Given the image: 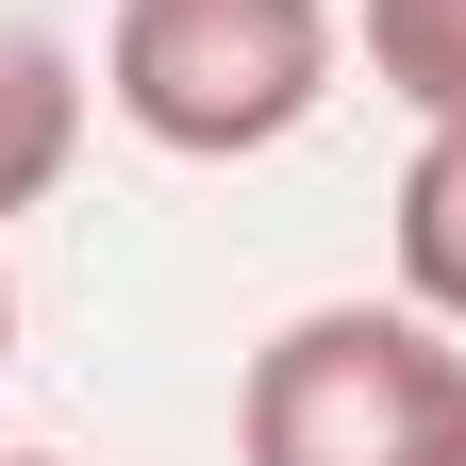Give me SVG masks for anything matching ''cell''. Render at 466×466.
I'll list each match as a JSON object with an SVG mask.
<instances>
[{
	"label": "cell",
	"mask_w": 466,
	"mask_h": 466,
	"mask_svg": "<svg viewBox=\"0 0 466 466\" xmlns=\"http://www.w3.org/2000/svg\"><path fill=\"white\" fill-rule=\"evenodd\" d=\"M233 466H466V350L417 300H317L233 383Z\"/></svg>",
	"instance_id": "1"
},
{
	"label": "cell",
	"mask_w": 466,
	"mask_h": 466,
	"mask_svg": "<svg viewBox=\"0 0 466 466\" xmlns=\"http://www.w3.org/2000/svg\"><path fill=\"white\" fill-rule=\"evenodd\" d=\"M333 0H116L100 100L116 134H150L167 167H250L283 134H317L333 100Z\"/></svg>",
	"instance_id": "2"
},
{
	"label": "cell",
	"mask_w": 466,
	"mask_h": 466,
	"mask_svg": "<svg viewBox=\"0 0 466 466\" xmlns=\"http://www.w3.org/2000/svg\"><path fill=\"white\" fill-rule=\"evenodd\" d=\"M84 150V67L50 34H0V217H34Z\"/></svg>",
	"instance_id": "3"
},
{
	"label": "cell",
	"mask_w": 466,
	"mask_h": 466,
	"mask_svg": "<svg viewBox=\"0 0 466 466\" xmlns=\"http://www.w3.org/2000/svg\"><path fill=\"white\" fill-rule=\"evenodd\" d=\"M400 300L466 333V116H417V167H400Z\"/></svg>",
	"instance_id": "4"
},
{
	"label": "cell",
	"mask_w": 466,
	"mask_h": 466,
	"mask_svg": "<svg viewBox=\"0 0 466 466\" xmlns=\"http://www.w3.org/2000/svg\"><path fill=\"white\" fill-rule=\"evenodd\" d=\"M367 84L400 116H466V0H367Z\"/></svg>",
	"instance_id": "5"
},
{
	"label": "cell",
	"mask_w": 466,
	"mask_h": 466,
	"mask_svg": "<svg viewBox=\"0 0 466 466\" xmlns=\"http://www.w3.org/2000/svg\"><path fill=\"white\" fill-rule=\"evenodd\" d=\"M0 367H17V283H0Z\"/></svg>",
	"instance_id": "6"
},
{
	"label": "cell",
	"mask_w": 466,
	"mask_h": 466,
	"mask_svg": "<svg viewBox=\"0 0 466 466\" xmlns=\"http://www.w3.org/2000/svg\"><path fill=\"white\" fill-rule=\"evenodd\" d=\"M0 466H67V450H0Z\"/></svg>",
	"instance_id": "7"
}]
</instances>
